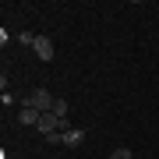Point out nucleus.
<instances>
[{
	"mask_svg": "<svg viewBox=\"0 0 159 159\" xmlns=\"http://www.w3.org/2000/svg\"><path fill=\"white\" fill-rule=\"evenodd\" d=\"M53 102H57V99H53V96H50V92H46V89H35L32 96L25 99V106L39 110V113H53Z\"/></svg>",
	"mask_w": 159,
	"mask_h": 159,
	"instance_id": "f257e3e1",
	"label": "nucleus"
},
{
	"mask_svg": "<svg viewBox=\"0 0 159 159\" xmlns=\"http://www.w3.org/2000/svg\"><path fill=\"white\" fill-rule=\"evenodd\" d=\"M32 50H35V57H39L43 64H50V60H53V39H50V35H39Z\"/></svg>",
	"mask_w": 159,
	"mask_h": 159,
	"instance_id": "f03ea898",
	"label": "nucleus"
},
{
	"mask_svg": "<svg viewBox=\"0 0 159 159\" xmlns=\"http://www.w3.org/2000/svg\"><path fill=\"white\" fill-rule=\"evenodd\" d=\"M39 110H32V106H21L18 110V124H25V127H39Z\"/></svg>",
	"mask_w": 159,
	"mask_h": 159,
	"instance_id": "7ed1b4c3",
	"label": "nucleus"
},
{
	"mask_svg": "<svg viewBox=\"0 0 159 159\" xmlns=\"http://www.w3.org/2000/svg\"><path fill=\"white\" fill-rule=\"evenodd\" d=\"M81 142H85V131L81 127H67L64 131V148H78Z\"/></svg>",
	"mask_w": 159,
	"mask_h": 159,
	"instance_id": "20e7f679",
	"label": "nucleus"
},
{
	"mask_svg": "<svg viewBox=\"0 0 159 159\" xmlns=\"http://www.w3.org/2000/svg\"><path fill=\"white\" fill-rule=\"evenodd\" d=\"M67 99H57V102H53V113H57V117H64V120H67Z\"/></svg>",
	"mask_w": 159,
	"mask_h": 159,
	"instance_id": "39448f33",
	"label": "nucleus"
},
{
	"mask_svg": "<svg viewBox=\"0 0 159 159\" xmlns=\"http://www.w3.org/2000/svg\"><path fill=\"white\" fill-rule=\"evenodd\" d=\"M46 145H64V131H53V134H46Z\"/></svg>",
	"mask_w": 159,
	"mask_h": 159,
	"instance_id": "423d86ee",
	"label": "nucleus"
},
{
	"mask_svg": "<svg viewBox=\"0 0 159 159\" xmlns=\"http://www.w3.org/2000/svg\"><path fill=\"white\" fill-rule=\"evenodd\" d=\"M35 39H39V35H32V32H21V35H18L21 46H35Z\"/></svg>",
	"mask_w": 159,
	"mask_h": 159,
	"instance_id": "0eeeda50",
	"label": "nucleus"
},
{
	"mask_svg": "<svg viewBox=\"0 0 159 159\" xmlns=\"http://www.w3.org/2000/svg\"><path fill=\"white\" fill-rule=\"evenodd\" d=\"M110 159H131V148H113V156Z\"/></svg>",
	"mask_w": 159,
	"mask_h": 159,
	"instance_id": "6e6552de",
	"label": "nucleus"
},
{
	"mask_svg": "<svg viewBox=\"0 0 159 159\" xmlns=\"http://www.w3.org/2000/svg\"><path fill=\"white\" fill-rule=\"evenodd\" d=\"M156 11H159V7H156Z\"/></svg>",
	"mask_w": 159,
	"mask_h": 159,
	"instance_id": "1a4fd4ad",
	"label": "nucleus"
}]
</instances>
